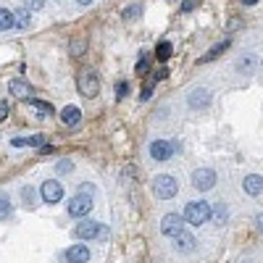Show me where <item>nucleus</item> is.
Wrapping results in <instances>:
<instances>
[{
    "label": "nucleus",
    "instance_id": "f8f14e48",
    "mask_svg": "<svg viewBox=\"0 0 263 263\" xmlns=\"http://www.w3.org/2000/svg\"><path fill=\"white\" fill-rule=\"evenodd\" d=\"M174 239V247H176V250H179V253H192L195 250V237H192V234H190V232H179V234H176V237H171Z\"/></svg>",
    "mask_w": 263,
    "mask_h": 263
},
{
    "label": "nucleus",
    "instance_id": "f704fd0d",
    "mask_svg": "<svg viewBox=\"0 0 263 263\" xmlns=\"http://www.w3.org/2000/svg\"><path fill=\"white\" fill-rule=\"evenodd\" d=\"M137 71H140V74H145V71H147V58H145V55L140 58V63H137Z\"/></svg>",
    "mask_w": 263,
    "mask_h": 263
},
{
    "label": "nucleus",
    "instance_id": "aec40b11",
    "mask_svg": "<svg viewBox=\"0 0 263 263\" xmlns=\"http://www.w3.org/2000/svg\"><path fill=\"white\" fill-rule=\"evenodd\" d=\"M13 16H16V26L19 29H26V26L32 24V16H29V8H19L16 13H13Z\"/></svg>",
    "mask_w": 263,
    "mask_h": 263
},
{
    "label": "nucleus",
    "instance_id": "f03ea898",
    "mask_svg": "<svg viewBox=\"0 0 263 263\" xmlns=\"http://www.w3.org/2000/svg\"><path fill=\"white\" fill-rule=\"evenodd\" d=\"M74 234L79 239H108L111 237V229L105 224H100V221H79L76 224V229H74Z\"/></svg>",
    "mask_w": 263,
    "mask_h": 263
},
{
    "label": "nucleus",
    "instance_id": "7c9ffc66",
    "mask_svg": "<svg viewBox=\"0 0 263 263\" xmlns=\"http://www.w3.org/2000/svg\"><path fill=\"white\" fill-rule=\"evenodd\" d=\"M11 113V103L8 100H0V119H5Z\"/></svg>",
    "mask_w": 263,
    "mask_h": 263
},
{
    "label": "nucleus",
    "instance_id": "ddd939ff",
    "mask_svg": "<svg viewBox=\"0 0 263 263\" xmlns=\"http://www.w3.org/2000/svg\"><path fill=\"white\" fill-rule=\"evenodd\" d=\"M82 121V111L76 108V105H66V108L61 111V124L63 126H76Z\"/></svg>",
    "mask_w": 263,
    "mask_h": 263
},
{
    "label": "nucleus",
    "instance_id": "412c9836",
    "mask_svg": "<svg viewBox=\"0 0 263 263\" xmlns=\"http://www.w3.org/2000/svg\"><path fill=\"white\" fill-rule=\"evenodd\" d=\"M155 58H158V61H168V58H171V42H166V40L158 42V48H155Z\"/></svg>",
    "mask_w": 263,
    "mask_h": 263
},
{
    "label": "nucleus",
    "instance_id": "7ed1b4c3",
    "mask_svg": "<svg viewBox=\"0 0 263 263\" xmlns=\"http://www.w3.org/2000/svg\"><path fill=\"white\" fill-rule=\"evenodd\" d=\"M211 213L213 211H211V205L205 200H192V203H187V208H184V221L200 226V224H205L211 218Z\"/></svg>",
    "mask_w": 263,
    "mask_h": 263
},
{
    "label": "nucleus",
    "instance_id": "f3484780",
    "mask_svg": "<svg viewBox=\"0 0 263 263\" xmlns=\"http://www.w3.org/2000/svg\"><path fill=\"white\" fill-rule=\"evenodd\" d=\"M8 29H16V16L8 8H0V32H8Z\"/></svg>",
    "mask_w": 263,
    "mask_h": 263
},
{
    "label": "nucleus",
    "instance_id": "cd10ccee",
    "mask_svg": "<svg viewBox=\"0 0 263 263\" xmlns=\"http://www.w3.org/2000/svg\"><path fill=\"white\" fill-rule=\"evenodd\" d=\"M155 84V82H153ZM153 84H145V87H142V95H140V100L145 103V100H150V95H153Z\"/></svg>",
    "mask_w": 263,
    "mask_h": 263
},
{
    "label": "nucleus",
    "instance_id": "1a4fd4ad",
    "mask_svg": "<svg viewBox=\"0 0 263 263\" xmlns=\"http://www.w3.org/2000/svg\"><path fill=\"white\" fill-rule=\"evenodd\" d=\"M174 150H176V145H171L168 140H155V142H150V158L153 161H168L174 155Z\"/></svg>",
    "mask_w": 263,
    "mask_h": 263
},
{
    "label": "nucleus",
    "instance_id": "f257e3e1",
    "mask_svg": "<svg viewBox=\"0 0 263 263\" xmlns=\"http://www.w3.org/2000/svg\"><path fill=\"white\" fill-rule=\"evenodd\" d=\"M179 192V182H176V176L171 174H158L153 179V195L158 197V200H171Z\"/></svg>",
    "mask_w": 263,
    "mask_h": 263
},
{
    "label": "nucleus",
    "instance_id": "72a5a7b5",
    "mask_svg": "<svg viewBox=\"0 0 263 263\" xmlns=\"http://www.w3.org/2000/svg\"><path fill=\"white\" fill-rule=\"evenodd\" d=\"M79 192H82V195H92V192H95V187H92V184H87V182H84L82 187H79Z\"/></svg>",
    "mask_w": 263,
    "mask_h": 263
},
{
    "label": "nucleus",
    "instance_id": "423d86ee",
    "mask_svg": "<svg viewBox=\"0 0 263 263\" xmlns=\"http://www.w3.org/2000/svg\"><path fill=\"white\" fill-rule=\"evenodd\" d=\"M184 229V216H179V213H166V216L161 218V232L166 234V237H176Z\"/></svg>",
    "mask_w": 263,
    "mask_h": 263
},
{
    "label": "nucleus",
    "instance_id": "e433bc0d",
    "mask_svg": "<svg viewBox=\"0 0 263 263\" xmlns=\"http://www.w3.org/2000/svg\"><path fill=\"white\" fill-rule=\"evenodd\" d=\"M255 224H258V229H261V234H263V213H258V218H255Z\"/></svg>",
    "mask_w": 263,
    "mask_h": 263
},
{
    "label": "nucleus",
    "instance_id": "6ab92c4d",
    "mask_svg": "<svg viewBox=\"0 0 263 263\" xmlns=\"http://www.w3.org/2000/svg\"><path fill=\"white\" fill-rule=\"evenodd\" d=\"M13 216V203L5 192H0V218H11Z\"/></svg>",
    "mask_w": 263,
    "mask_h": 263
},
{
    "label": "nucleus",
    "instance_id": "39448f33",
    "mask_svg": "<svg viewBox=\"0 0 263 263\" xmlns=\"http://www.w3.org/2000/svg\"><path fill=\"white\" fill-rule=\"evenodd\" d=\"M79 90H82V95H87V97H95L97 92H100V79H97L95 71H90V69L82 71L79 74Z\"/></svg>",
    "mask_w": 263,
    "mask_h": 263
},
{
    "label": "nucleus",
    "instance_id": "393cba45",
    "mask_svg": "<svg viewBox=\"0 0 263 263\" xmlns=\"http://www.w3.org/2000/svg\"><path fill=\"white\" fill-rule=\"evenodd\" d=\"M140 16H142V8H140V5H132V8L124 11V19L126 21H134V19H140Z\"/></svg>",
    "mask_w": 263,
    "mask_h": 263
},
{
    "label": "nucleus",
    "instance_id": "c85d7f7f",
    "mask_svg": "<svg viewBox=\"0 0 263 263\" xmlns=\"http://www.w3.org/2000/svg\"><path fill=\"white\" fill-rule=\"evenodd\" d=\"M82 53H84V42H74V45H71V55H74V58H79Z\"/></svg>",
    "mask_w": 263,
    "mask_h": 263
},
{
    "label": "nucleus",
    "instance_id": "2eb2a0df",
    "mask_svg": "<svg viewBox=\"0 0 263 263\" xmlns=\"http://www.w3.org/2000/svg\"><path fill=\"white\" fill-rule=\"evenodd\" d=\"M261 190H263V176L247 174V176H245V192H247V195H258Z\"/></svg>",
    "mask_w": 263,
    "mask_h": 263
},
{
    "label": "nucleus",
    "instance_id": "2f4dec72",
    "mask_svg": "<svg viewBox=\"0 0 263 263\" xmlns=\"http://www.w3.org/2000/svg\"><path fill=\"white\" fill-rule=\"evenodd\" d=\"M71 168H74V163H71V161H61V163H58V171H61V174H69Z\"/></svg>",
    "mask_w": 263,
    "mask_h": 263
},
{
    "label": "nucleus",
    "instance_id": "58836bf2",
    "mask_svg": "<svg viewBox=\"0 0 263 263\" xmlns=\"http://www.w3.org/2000/svg\"><path fill=\"white\" fill-rule=\"evenodd\" d=\"M79 5H92V0H76Z\"/></svg>",
    "mask_w": 263,
    "mask_h": 263
},
{
    "label": "nucleus",
    "instance_id": "5701e85b",
    "mask_svg": "<svg viewBox=\"0 0 263 263\" xmlns=\"http://www.w3.org/2000/svg\"><path fill=\"white\" fill-rule=\"evenodd\" d=\"M21 200H24L26 208H34V190L26 184V187H21Z\"/></svg>",
    "mask_w": 263,
    "mask_h": 263
},
{
    "label": "nucleus",
    "instance_id": "bb28decb",
    "mask_svg": "<svg viewBox=\"0 0 263 263\" xmlns=\"http://www.w3.org/2000/svg\"><path fill=\"white\" fill-rule=\"evenodd\" d=\"M42 142H45V137H42V134H34V137L26 140V145L29 147H42Z\"/></svg>",
    "mask_w": 263,
    "mask_h": 263
},
{
    "label": "nucleus",
    "instance_id": "6e6552de",
    "mask_svg": "<svg viewBox=\"0 0 263 263\" xmlns=\"http://www.w3.org/2000/svg\"><path fill=\"white\" fill-rule=\"evenodd\" d=\"M187 105L192 111H203V108H208L211 105V90H205V87H195V90H190V95H187Z\"/></svg>",
    "mask_w": 263,
    "mask_h": 263
},
{
    "label": "nucleus",
    "instance_id": "20e7f679",
    "mask_svg": "<svg viewBox=\"0 0 263 263\" xmlns=\"http://www.w3.org/2000/svg\"><path fill=\"white\" fill-rule=\"evenodd\" d=\"M66 211H69V216H74V218H84V216H90V211H92V195H76V197H71L69 205H66Z\"/></svg>",
    "mask_w": 263,
    "mask_h": 263
},
{
    "label": "nucleus",
    "instance_id": "9b49d317",
    "mask_svg": "<svg viewBox=\"0 0 263 263\" xmlns=\"http://www.w3.org/2000/svg\"><path fill=\"white\" fill-rule=\"evenodd\" d=\"M63 261L66 263H87L90 261V250L84 245H71L66 253H63Z\"/></svg>",
    "mask_w": 263,
    "mask_h": 263
},
{
    "label": "nucleus",
    "instance_id": "4be33fe9",
    "mask_svg": "<svg viewBox=\"0 0 263 263\" xmlns=\"http://www.w3.org/2000/svg\"><path fill=\"white\" fill-rule=\"evenodd\" d=\"M213 221H216L218 226H224L226 221H229V211H226V205H216V213H211Z\"/></svg>",
    "mask_w": 263,
    "mask_h": 263
},
{
    "label": "nucleus",
    "instance_id": "c756f323",
    "mask_svg": "<svg viewBox=\"0 0 263 263\" xmlns=\"http://www.w3.org/2000/svg\"><path fill=\"white\" fill-rule=\"evenodd\" d=\"M126 90H129V84H126L124 79L116 84V95H119V97H126Z\"/></svg>",
    "mask_w": 263,
    "mask_h": 263
},
{
    "label": "nucleus",
    "instance_id": "b1692460",
    "mask_svg": "<svg viewBox=\"0 0 263 263\" xmlns=\"http://www.w3.org/2000/svg\"><path fill=\"white\" fill-rule=\"evenodd\" d=\"M29 103L34 105V108H40L42 116H50V113H53V105L50 103H42V100H37V97H29Z\"/></svg>",
    "mask_w": 263,
    "mask_h": 263
},
{
    "label": "nucleus",
    "instance_id": "c9c22d12",
    "mask_svg": "<svg viewBox=\"0 0 263 263\" xmlns=\"http://www.w3.org/2000/svg\"><path fill=\"white\" fill-rule=\"evenodd\" d=\"M166 76H168V71H166V69H161L158 74H155V79H166Z\"/></svg>",
    "mask_w": 263,
    "mask_h": 263
},
{
    "label": "nucleus",
    "instance_id": "ea45409f",
    "mask_svg": "<svg viewBox=\"0 0 263 263\" xmlns=\"http://www.w3.org/2000/svg\"><path fill=\"white\" fill-rule=\"evenodd\" d=\"M242 3H245V5H255L258 0H242Z\"/></svg>",
    "mask_w": 263,
    "mask_h": 263
},
{
    "label": "nucleus",
    "instance_id": "a878e982",
    "mask_svg": "<svg viewBox=\"0 0 263 263\" xmlns=\"http://www.w3.org/2000/svg\"><path fill=\"white\" fill-rule=\"evenodd\" d=\"M42 5H45V0H24V8H29V11H40Z\"/></svg>",
    "mask_w": 263,
    "mask_h": 263
},
{
    "label": "nucleus",
    "instance_id": "0eeeda50",
    "mask_svg": "<svg viewBox=\"0 0 263 263\" xmlns=\"http://www.w3.org/2000/svg\"><path fill=\"white\" fill-rule=\"evenodd\" d=\"M213 184H216V171H213V168H197V171H192V187L195 190L208 192Z\"/></svg>",
    "mask_w": 263,
    "mask_h": 263
},
{
    "label": "nucleus",
    "instance_id": "4c0bfd02",
    "mask_svg": "<svg viewBox=\"0 0 263 263\" xmlns=\"http://www.w3.org/2000/svg\"><path fill=\"white\" fill-rule=\"evenodd\" d=\"M40 153H42V155H48V153H53V147H50V145H42V147H40Z\"/></svg>",
    "mask_w": 263,
    "mask_h": 263
},
{
    "label": "nucleus",
    "instance_id": "4468645a",
    "mask_svg": "<svg viewBox=\"0 0 263 263\" xmlns=\"http://www.w3.org/2000/svg\"><path fill=\"white\" fill-rule=\"evenodd\" d=\"M234 69H237L239 74H250L253 69H258V58H255L253 53H242L237 58V63H234Z\"/></svg>",
    "mask_w": 263,
    "mask_h": 263
},
{
    "label": "nucleus",
    "instance_id": "a211bd4d",
    "mask_svg": "<svg viewBox=\"0 0 263 263\" xmlns=\"http://www.w3.org/2000/svg\"><path fill=\"white\" fill-rule=\"evenodd\" d=\"M226 48H229V40L218 42L216 48H211V50L205 53V55H200V58H197V63H208V61H213V58H218V55H221V53L226 50Z\"/></svg>",
    "mask_w": 263,
    "mask_h": 263
},
{
    "label": "nucleus",
    "instance_id": "473e14b6",
    "mask_svg": "<svg viewBox=\"0 0 263 263\" xmlns=\"http://www.w3.org/2000/svg\"><path fill=\"white\" fill-rule=\"evenodd\" d=\"M195 5H197L195 0H184V3H182V11H184V13H190V11L195 8Z\"/></svg>",
    "mask_w": 263,
    "mask_h": 263
},
{
    "label": "nucleus",
    "instance_id": "dca6fc26",
    "mask_svg": "<svg viewBox=\"0 0 263 263\" xmlns=\"http://www.w3.org/2000/svg\"><path fill=\"white\" fill-rule=\"evenodd\" d=\"M11 92L16 97H29V92H32V84L29 82H24V79H11Z\"/></svg>",
    "mask_w": 263,
    "mask_h": 263
},
{
    "label": "nucleus",
    "instance_id": "9d476101",
    "mask_svg": "<svg viewBox=\"0 0 263 263\" xmlns=\"http://www.w3.org/2000/svg\"><path fill=\"white\" fill-rule=\"evenodd\" d=\"M40 192H42V200L45 203H50V205H55L63 197V187H61V182H55V179H48L45 184L40 187Z\"/></svg>",
    "mask_w": 263,
    "mask_h": 263
}]
</instances>
